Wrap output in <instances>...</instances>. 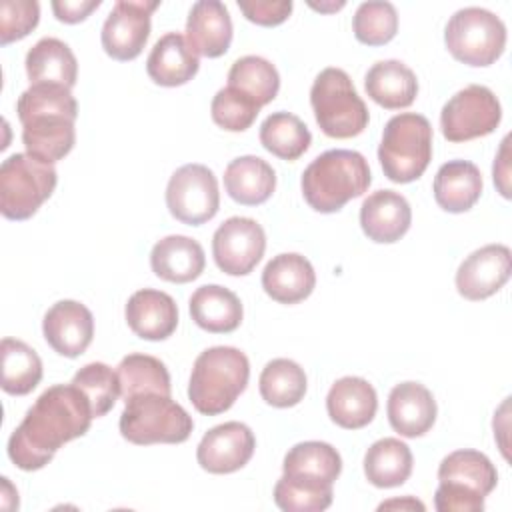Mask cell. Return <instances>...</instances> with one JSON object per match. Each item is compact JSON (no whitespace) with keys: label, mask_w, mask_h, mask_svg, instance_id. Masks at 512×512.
<instances>
[{"label":"cell","mask_w":512,"mask_h":512,"mask_svg":"<svg viewBox=\"0 0 512 512\" xmlns=\"http://www.w3.org/2000/svg\"><path fill=\"white\" fill-rule=\"evenodd\" d=\"M92 420V406L80 388L72 382L54 384L36 398L10 434L8 456L20 470H40L66 442L84 436Z\"/></svg>","instance_id":"1"},{"label":"cell","mask_w":512,"mask_h":512,"mask_svg":"<svg viewBox=\"0 0 512 512\" xmlns=\"http://www.w3.org/2000/svg\"><path fill=\"white\" fill-rule=\"evenodd\" d=\"M16 112L28 154L50 164L70 154L76 144L74 122L78 118V102L70 88L34 84L20 94Z\"/></svg>","instance_id":"2"},{"label":"cell","mask_w":512,"mask_h":512,"mask_svg":"<svg viewBox=\"0 0 512 512\" xmlns=\"http://www.w3.org/2000/svg\"><path fill=\"white\" fill-rule=\"evenodd\" d=\"M372 182L366 158L356 150H326L302 172L300 186L308 206L322 214L338 212L362 196Z\"/></svg>","instance_id":"3"},{"label":"cell","mask_w":512,"mask_h":512,"mask_svg":"<svg viewBox=\"0 0 512 512\" xmlns=\"http://www.w3.org/2000/svg\"><path fill=\"white\" fill-rule=\"evenodd\" d=\"M250 378L248 356L234 346H212L198 354L188 382L192 406L206 416L232 408Z\"/></svg>","instance_id":"4"},{"label":"cell","mask_w":512,"mask_h":512,"mask_svg":"<svg viewBox=\"0 0 512 512\" xmlns=\"http://www.w3.org/2000/svg\"><path fill=\"white\" fill-rule=\"evenodd\" d=\"M378 160L384 176L396 184L418 180L432 160V126L426 116L402 112L382 132Z\"/></svg>","instance_id":"5"},{"label":"cell","mask_w":512,"mask_h":512,"mask_svg":"<svg viewBox=\"0 0 512 512\" xmlns=\"http://www.w3.org/2000/svg\"><path fill=\"white\" fill-rule=\"evenodd\" d=\"M124 404L118 424L122 438L132 444H180L194 430L192 416L172 396L146 392L128 398Z\"/></svg>","instance_id":"6"},{"label":"cell","mask_w":512,"mask_h":512,"mask_svg":"<svg viewBox=\"0 0 512 512\" xmlns=\"http://www.w3.org/2000/svg\"><path fill=\"white\" fill-rule=\"evenodd\" d=\"M316 124L330 138H352L368 126V108L342 68H324L310 88Z\"/></svg>","instance_id":"7"},{"label":"cell","mask_w":512,"mask_h":512,"mask_svg":"<svg viewBox=\"0 0 512 512\" xmlns=\"http://www.w3.org/2000/svg\"><path fill=\"white\" fill-rule=\"evenodd\" d=\"M58 184L54 164L28 152L8 156L0 166V212L8 220H28Z\"/></svg>","instance_id":"8"},{"label":"cell","mask_w":512,"mask_h":512,"mask_svg":"<svg viewBox=\"0 0 512 512\" xmlns=\"http://www.w3.org/2000/svg\"><path fill=\"white\" fill-rule=\"evenodd\" d=\"M444 42L456 60L468 66H490L506 48V26L486 8H460L446 24Z\"/></svg>","instance_id":"9"},{"label":"cell","mask_w":512,"mask_h":512,"mask_svg":"<svg viewBox=\"0 0 512 512\" xmlns=\"http://www.w3.org/2000/svg\"><path fill=\"white\" fill-rule=\"evenodd\" d=\"M502 120V106L496 94L480 84L458 90L440 112V128L446 140L466 142L492 134Z\"/></svg>","instance_id":"10"},{"label":"cell","mask_w":512,"mask_h":512,"mask_svg":"<svg viewBox=\"0 0 512 512\" xmlns=\"http://www.w3.org/2000/svg\"><path fill=\"white\" fill-rule=\"evenodd\" d=\"M166 206L170 214L188 226L212 220L220 208L218 180L204 164H184L168 180Z\"/></svg>","instance_id":"11"},{"label":"cell","mask_w":512,"mask_h":512,"mask_svg":"<svg viewBox=\"0 0 512 512\" xmlns=\"http://www.w3.org/2000/svg\"><path fill=\"white\" fill-rule=\"evenodd\" d=\"M266 250L264 228L246 216L224 220L212 236V256L216 266L230 276H246L262 260Z\"/></svg>","instance_id":"12"},{"label":"cell","mask_w":512,"mask_h":512,"mask_svg":"<svg viewBox=\"0 0 512 512\" xmlns=\"http://www.w3.org/2000/svg\"><path fill=\"white\" fill-rule=\"evenodd\" d=\"M158 6V0H118L102 26L104 52L120 62L140 56L150 36V16Z\"/></svg>","instance_id":"13"},{"label":"cell","mask_w":512,"mask_h":512,"mask_svg":"<svg viewBox=\"0 0 512 512\" xmlns=\"http://www.w3.org/2000/svg\"><path fill=\"white\" fill-rule=\"evenodd\" d=\"M256 448V438L244 422H224L210 428L198 448L196 460L210 474H230L244 468Z\"/></svg>","instance_id":"14"},{"label":"cell","mask_w":512,"mask_h":512,"mask_svg":"<svg viewBox=\"0 0 512 512\" xmlns=\"http://www.w3.org/2000/svg\"><path fill=\"white\" fill-rule=\"evenodd\" d=\"M512 254L504 244H486L468 254L456 270L458 294L466 300H484L496 294L510 278Z\"/></svg>","instance_id":"15"},{"label":"cell","mask_w":512,"mask_h":512,"mask_svg":"<svg viewBox=\"0 0 512 512\" xmlns=\"http://www.w3.org/2000/svg\"><path fill=\"white\" fill-rule=\"evenodd\" d=\"M42 334L54 352L76 358L94 338V316L76 300H58L44 314Z\"/></svg>","instance_id":"16"},{"label":"cell","mask_w":512,"mask_h":512,"mask_svg":"<svg viewBox=\"0 0 512 512\" xmlns=\"http://www.w3.org/2000/svg\"><path fill=\"white\" fill-rule=\"evenodd\" d=\"M388 422L404 438L424 436L436 422V400L420 382H400L388 394Z\"/></svg>","instance_id":"17"},{"label":"cell","mask_w":512,"mask_h":512,"mask_svg":"<svg viewBox=\"0 0 512 512\" xmlns=\"http://www.w3.org/2000/svg\"><path fill=\"white\" fill-rule=\"evenodd\" d=\"M410 224L412 208L400 192L376 190L360 206V226L372 242L392 244L408 232Z\"/></svg>","instance_id":"18"},{"label":"cell","mask_w":512,"mask_h":512,"mask_svg":"<svg viewBox=\"0 0 512 512\" xmlns=\"http://www.w3.org/2000/svg\"><path fill=\"white\" fill-rule=\"evenodd\" d=\"M130 330L142 340H166L178 326V306L174 298L162 290H136L124 308Z\"/></svg>","instance_id":"19"},{"label":"cell","mask_w":512,"mask_h":512,"mask_svg":"<svg viewBox=\"0 0 512 512\" xmlns=\"http://www.w3.org/2000/svg\"><path fill=\"white\" fill-rule=\"evenodd\" d=\"M186 40L198 56L218 58L232 42V18L218 0H198L186 18Z\"/></svg>","instance_id":"20"},{"label":"cell","mask_w":512,"mask_h":512,"mask_svg":"<svg viewBox=\"0 0 512 512\" xmlns=\"http://www.w3.org/2000/svg\"><path fill=\"white\" fill-rule=\"evenodd\" d=\"M326 410L334 424L346 430H358L372 422L378 410L374 386L360 376L336 380L326 396Z\"/></svg>","instance_id":"21"},{"label":"cell","mask_w":512,"mask_h":512,"mask_svg":"<svg viewBox=\"0 0 512 512\" xmlns=\"http://www.w3.org/2000/svg\"><path fill=\"white\" fill-rule=\"evenodd\" d=\"M316 272L308 258L296 252L274 256L262 270L264 292L280 304H296L312 294Z\"/></svg>","instance_id":"22"},{"label":"cell","mask_w":512,"mask_h":512,"mask_svg":"<svg viewBox=\"0 0 512 512\" xmlns=\"http://www.w3.org/2000/svg\"><path fill=\"white\" fill-rule=\"evenodd\" d=\"M198 68V54L180 32H168L158 38L146 60V72L150 80L168 88L190 82Z\"/></svg>","instance_id":"23"},{"label":"cell","mask_w":512,"mask_h":512,"mask_svg":"<svg viewBox=\"0 0 512 512\" xmlns=\"http://www.w3.org/2000/svg\"><path fill=\"white\" fill-rule=\"evenodd\" d=\"M150 266L158 278L174 284H186L204 272V248L194 238L170 234L152 246Z\"/></svg>","instance_id":"24"},{"label":"cell","mask_w":512,"mask_h":512,"mask_svg":"<svg viewBox=\"0 0 512 512\" xmlns=\"http://www.w3.org/2000/svg\"><path fill=\"white\" fill-rule=\"evenodd\" d=\"M432 192L442 210L452 214L466 212L482 194V174L468 160H450L438 168Z\"/></svg>","instance_id":"25"},{"label":"cell","mask_w":512,"mask_h":512,"mask_svg":"<svg viewBox=\"0 0 512 512\" xmlns=\"http://www.w3.org/2000/svg\"><path fill=\"white\" fill-rule=\"evenodd\" d=\"M188 304L192 320L212 334L234 332L244 316L240 298L220 284H204L196 288Z\"/></svg>","instance_id":"26"},{"label":"cell","mask_w":512,"mask_h":512,"mask_svg":"<svg viewBox=\"0 0 512 512\" xmlns=\"http://www.w3.org/2000/svg\"><path fill=\"white\" fill-rule=\"evenodd\" d=\"M30 86L58 84L70 88L78 78V62L70 46L58 38H40L26 54L24 60Z\"/></svg>","instance_id":"27"},{"label":"cell","mask_w":512,"mask_h":512,"mask_svg":"<svg viewBox=\"0 0 512 512\" xmlns=\"http://www.w3.org/2000/svg\"><path fill=\"white\" fill-rule=\"evenodd\" d=\"M366 94L386 110L408 108L418 94L416 74L400 60H380L364 76Z\"/></svg>","instance_id":"28"},{"label":"cell","mask_w":512,"mask_h":512,"mask_svg":"<svg viewBox=\"0 0 512 512\" xmlns=\"http://www.w3.org/2000/svg\"><path fill=\"white\" fill-rule=\"evenodd\" d=\"M224 188L234 202L258 206L272 196L276 172L260 156H238L224 170Z\"/></svg>","instance_id":"29"},{"label":"cell","mask_w":512,"mask_h":512,"mask_svg":"<svg viewBox=\"0 0 512 512\" xmlns=\"http://www.w3.org/2000/svg\"><path fill=\"white\" fill-rule=\"evenodd\" d=\"M410 446L398 438H380L364 454V474L376 488H394L412 474Z\"/></svg>","instance_id":"30"},{"label":"cell","mask_w":512,"mask_h":512,"mask_svg":"<svg viewBox=\"0 0 512 512\" xmlns=\"http://www.w3.org/2000/svg\"><path fill=\"white\" fill-rule=\"evenodd\" d=\"M438 480L464 486L488 496L498 484V472L490 458L478 450L462 448L450 452L438 466Z\"/></svg>","instance_id":"31"},{"label":"cell","mask_w":512,"mask_h":512,"mask_svg":"<svg viewBox=\"0 0 512 512\" xmlns=\"http://www.w3.org/2000/svg\"><path fill=\"white\" fill-rule=\"evenodd\" d=\"M2 390L12 396L30 394L42 380V360L32 346L18 338H4L0 344Z\"/></svg>","instance_id":"32"},{"label":"cell","mask_w":512,"mask_h":512,"mask_svg":"<svg viewBox=\"0 0 512 512\" xmlns=\"http://www.w3.org/2000/svg\"><path fill=\"white\" fill-rule=\"evenodd\" d=\"M306 374L304 368L290 358L270 360L260 374L258 388L266 404L274 408L296 406L306 394Z\"/></svg>","instance_id":"33"},{"label":"cell","mask_w":512,"mask_h":512,"mask_svg":"<svg viewBox=\"0 0 512 512\" xmlns=\"http://www.w3.org/2000/svg\"><path fill=\"white\" fill-rule=\"evenodd\" d=\"M310 142L308 126L292 112H272L260 124V144L282 160H298Z\"/></svg>","instance_id":"34"},{"label":"cell","mask_w":512,"mask_h":512,"mask_svg":"<svg viewBox=\"0 0 512 512\" xmlns=\"http://www.w3.org/2000/svg\"><path fill=\"white\" fill-rule=\"evenodd\" d=\"M120 380V396L126 402L132 396L156 392L170 396V374L162 360L148 354H128L120 360L116 368Z\"/></svg>","instance_id":"35"},{"label":"cell","mask_w":512,"mask_h":512,"mask_svg":"<svg viewBox=\"0 0 512 512\" xmlns=\"http://www.w3.org/2000/svg\"><path fill=\"white\" fill-rule=\"evenodd\" d=\"M332 482L282 474L274 486V502L284 512H322L332 504Z\"/></svg>","instance_id":"36"},{"label":"cell","mask_w":512,"mask_h":512,"mask_svg":"<svg viewBox=\"0 0 512 512\" xmlns=\"http://www.w3.org/2000/svg\"><path fill=\"white\" fill-rule=\"evenodd\" d=\"M228 86L264 106L276 98L280 90V74L270 60L250 54L234 60L228 70Z\"/></svg>","instance_id":"37"},{"label":"cell","mask_w":512,"mask_h":512,"mask_svg":"<svg viewBox=\"0 0 512 512\" xmlns=\"http://www.w3.org/2000/svg\"><path fill=\"white\" fill-rule=\"evenodd\" d=\"M282 470L284 474L310 476L334 484V480L342 472V458L332 444L320 440H306L294 444L286 452Z\"/></svg>","instance_id":"38"},{"label":"cell","mask_w":512,"mask_h":512,"mask_svg":"<svg viewBox=\"0 0 512 512\" xmlns=\"http://www.w3.org/2000/svg\"><path fill=\"white\" fill-rule=\"evenodd\" d=\"M352 30L358 42L382 46L398 32V12L392 2L368 0L362 2L352 18Z\"/></svg>","instance_id":"39"},{"label":"cell","mask_w":512,"mask_h":512,"mask_svg":"<svg viewBox=\"0 0 512 512\" xmlns=\"http://www.w3.org/2000/svg\"><path fill=\"white\" fill-rule=\"evenodd\" d=\"M72 384L88 398L94 418L108 414L120 396L118 374L104 362H90L82 366L74 374Z\"/></svg>","instance_id":"40"},{"label":"cell","mask_w":512,"mask_h":512,"mask_svg":"<svg viewBox=\"0 0 512 512\" xmlns=\"http://www.w3.org/2000/svg\"><path fill=\"white\" fill-rule=\"evenodd\" d=\"M260 108L262 106L244 92L226 86L214 94L210 114L220 128L228 132H244L254 124Z\"/></svg>","instance_id":"41"},{"label":"cell","mask_w":512,"mask_h":512,"mask_svg":"<svg viewBox=\"0 0 512 512\" xmlns=\"http://www.w3.org/2000/svg\"><path fill=\"white\" fill-rule=\"evenodd\" d=\"M40 20V4L36 0H4L0 4V44L28 36Z\"/></svg>","instance_id":"42"},{"label":"cell","mask_w":512,"mask_h":512,"mask_svg":"<svg viewBox=\"0 0 512 512\" xmlns=\"http://www.w3.org/2000/svg\"><path fill=\"white\" fill-rule=\"evenodd\" d=\"M484 498L486 496L464 486L440 482L434 494V506L438 512H482Z\"/></svg>","instance_id":"43"},{"label":"cell","mask_w":512,"mask_h":512,"mask_svg":"<svg viewBox=\"0 0 512 512\" xmlns=\"http://www.w3.org/2000/svg\"><path fill=\"white\" fill-rule=\"evenodd\" d=\"M238 8L258 26H278L290 16L294 4L292 0H238Z\"/></svg>","instance_id":"44"},{"label":"cell","mask_w":512,"mask_h":512,"mask_svg":"<svg viewBox=\"0 0 512 512\" xmlns=\"http://www.w3.org/2000/svg\"><path fill=\"white\" fill-rule=\"evenodd\" d=\"M100 4H102L100 0H54L52 10L60 22L78 24L86 20L88 14L96 10Z\"/></svg>","instance_id":"45"},{"label":"cell","mask_w":512,"mask_h":512,"mask_svg":"<svg viewBox=\"0 0 512 512\" xmlns=\"http://www.w3.org/2000/svg\"><path fill=\"white\" fill-rule=\"evenodd\" d=\"M508 136L502 140V146H500V152H498V158L494 160V182L498 184V190L504 198H510V192H508Z\"/></svg>","instance_id":"46"},{"label":"cell","mask_w":512,"mask_h":512,"mask_svg":"<svg viewBox=\"0 0 512 512\" xmlns=\"http://www.w3.org/2000/svg\"><path fill=\"white\" fill-rule=\"evenodd\" d=\"M396 508H400V510H424L426 506L420 502V500H416V498H412V496H406V498H394V500H388V502H382L380 506H378V510H396Z\"/></svg>","instance_id":"47"},{"label":"cell","mask_w":512,"mask_h":512,"mask_svg":"<svg viewBox=\"0 0 512 512\" xmlns=\"http://www.w3.org/2000/svg\"><path fill=\"white\" fill-rule=\"evenodd\" d=\"M2 508H6L8 510V498H14L16 502H18V492H16V488L10 484V480L4 476L2 478Z\"/></svg>","instance_id":"48"},{"label":"cell","mask_w":512,"mask_h":512,"mask_svg":"<svg viewBox=\"0 0 512 512\" xmlns=\"http://www.w3.org/2000/svg\"><path fill=\"white\" fill-rule=\"evenodd\" d=\"M344 0H340V2H332V4H314V2H310V6L314 8V10H320V12H330V10H340V8H344Z\"/></svg>","instance_id":"49"}]
</instances>
